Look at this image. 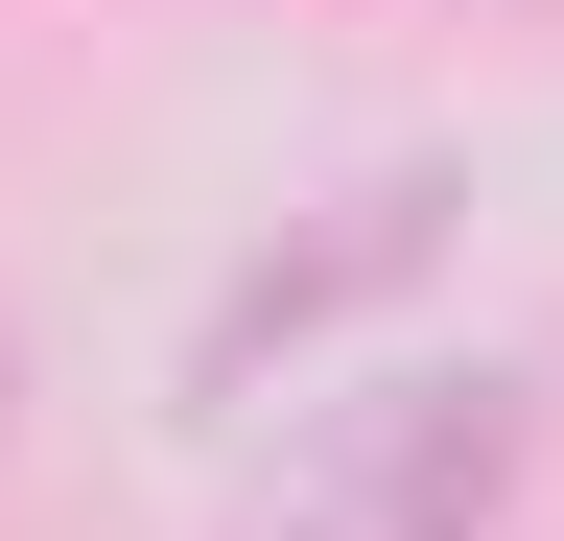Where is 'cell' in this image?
Wrapping results in <instances>:
<instances>
[{
	"mask_svg": "<svg viewBox=\"0 0 564 541\" xmlns=\"http://www.w3.org/2000/svg\"><path fill=\"white\" fill-rule=\"evenodd\" d=\"M541 400L518 377H352L306 447H282L259 541H494V495H518Z\"/></svg>",
	"mask_w": 564,
	"mask_h": 541,
	"instance_id": "1",
	"label": "cell"
}]
</instances>
